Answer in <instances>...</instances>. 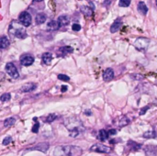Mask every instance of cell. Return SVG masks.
<instances>
[{"label":"cell","instance_id":"cell-34","mask_svg":"<svg viewBox=\"0 0 157 156\" xmlns=\"http://www.w3.org/2000/svg\"><path fill=\"white\" fill-rule=\"evenodd\" d=\"M5 78H6L5 74L2 73V72H0V82H1V81H4V80H5Z\"/></svg>","mask_w":157,"mask_h":156},{"label":"cell","instance_id":"cell-23","mask_svg":"<svg viewBox=\"0 0 157 156\" xmlns=\"http://www.w3.org/2000/svg\"><path fill=\"white\" fill-rule=\"evenodd\" d=\"M16 122V119L15 118H8L7 119H5L4 121V127L6 128H8V127H11L15 124Z\"/></svg>","mask_w":157,"mask_h":156},{"label":"cell","instance_id":"cell-6","mask_svg":"<svg viewBox=\"0 0 157 156\" xmlns=\"http://www.w3.org/2000/svg\"><path fill=\"white\" fill-rule=\"evenodd\" d=\"M91 152H95V153H111V148L104 145V144H94V145L90 148Z\"/></svg>","mask_w":157,"mask_h":156},{"label":"cell","instance_id":"cell-10","mask_svg":"<svg viewBox=\"0 0 157 156\" xmlns=\"http://www.w3.org/2000/svg\"><path fill=\"white\" fill-rule=\"evenodd\" d=\"M129 123H130V119H129L125 116H121V117H120V118H118L114 120V124L117 125L118 127H120V128L127 126Z\"/></svg>","mask_w":157,"mask_h":156},{"label":"cell","instance_id":"cell-8","mask_svg":"<svg viewBox=\"0 0 157 156\" xmlns=\"http://www.w3.org/2000/svg\"><path fill=\"white\" fill-rule=\"evenodd\" d=\"M149 40L146 38H139L136 40V41L134 42V46H135L138 50L140 51H142V50H145L148 45H149Z\"/></svg>","mask_w":157,"mask_h":156},{"label":"cell","instance_id":"cell-30","mask_svg":"<svg viewBox=\"0 0 157 156\" xmlns=\"http://www.w3.org/2000/svg\"><path fill=\"white\" fill-rule=\"evenodd\" d=\"M10 142H12V138L11 137H6L4 140H3V145H8V144L10 143Z\"/></svg>","mask_w":157,"mask_h":156},{"label":"cell","instance_id":"cell-26","mask_svg":"<svg viewBox=\"0 0 157 156\" xmlns=\"http://www.w3.org/2000/svg\"><path fill=\"white\" fill-rule=\"evenodd\" d=\"M11 99V95L9 93H5L3 94L1 97H0V100H1L2 102H7V101H9Z\"/></svg>","mask_w":157,"mask_h":156},{"label":"cell","instance_id":"cell-19","mask_svg":"<svg viewBox=\"0 0 157 156\" xmlns=\"http://www.w3.org/2000/svg\"><path fill=\"white\" fill-rule=\"evenodd\" d=\"M9 40L7 38V37H0V49L3 50V49H7L8 46H9Z\"/></svg>","mask_w":157,"mask_h":156},{"label":"cell","instance_id":"cell-2","mask_svg":"<svg viewBox=\"0 0 157 156\" xmlns=\"http://www.w3.org/2000/svg\"><path fill=\"white\" fill-rule=\"evenodd\" d=\"M83 150L79 146L75 145H64L54 150L55 156H81Z\"/></svg>","mask_w":157,"mask_h":156},{"label":"cell","instance_id":"cell-17","mask_svg":"<svg viewBox=\"0 0 157 156\" xmlns=\"http://www.w3.org/2000/svg\"><path fill=\"white\" fill-rule=\"evenodd\" d=\"M46 19H47V17H46L45 14H44V13H39L36 16V18H35V22H36L37 25H41L46 21Z\"/></svg>","mask_w":157,"mask_h":156},{"label":"cell","instance_id":"cell-40","mask_svg":"<svg viewBox=\"0 0 157 156\" xmlns=\"http://www.w3.org/2000/svg\"><path fill=\"white\" fill-rule=\"evenodd\" d=\"M155 4H156V6H157V0H155Z\"/></svg>","mask_w":157,"mask_h":156},{"label":"cell","instance_id":"cell-38","mask_svg":"<svg viewBox=\"0 0 157 156\" xmlns=\"http://www.w3.org/2000/svg\"><path fill=\"white\" fill-rule=\"evenodd\" d=\"M85 114H86V115H88V116H90V115L92 114V112H91L90 110H86V112H85Z\"/></svg>","mask_w":157,"mask_h":156},{"label":"cell","instance_id":"cell-22","mask_svg":"<svg viewBox=\"0 0 157 156\" xmlns=\"http://www.w3.org/2000/svg\"><path fill=\"white\" fill-rule=\"evenodd\" d=\"M47 28H48L49 30H56L59 29L60 26H59L57 21L52 20V21H50L49 23L47 24Z\"/></svg>","mask_w":157,"mask_h":156},{"label":"cell","instance_id":"cell-4","mask_svg":"<svg viewBox=\"0 0 157 156\" xmlns=\"http://www.w3.org/2000/svg\"><path fill=\"white\" fill-rule=\"evenodd\" d=\"M19 23L22 24L24 27H30L31 25V22H32V18L29 12L27 11H23L21 12L19 16Z\"/></svg>","mask_w":157,"mask_h":156},{"label":"cell","instance_id":"cell-12","mask_svg":"<svg viewBox=\"0 0 157 156\" xmlns=\"http://www.w3.org/2000/svg\"><path fill=\"white\" fill-rule=\"evenodd\" d=\"M114 78V72L111 68H107L103 73V80L106 82H110Z\"/></svg>","mask_w":157,"mask_h":156},{"label":"cell","instance_id":"cell-21","mask_svg":"<svg viewBox=\"0 0 157 156\" xmlns=\"http://www.w3.org/2000/svg\"><path fill=\"white\" fill-rule=\"evenodd\" d=\"M145 153H146L147 156H150L151 153H153L156 156L157 155V147L156 146H153V145L147 146L146 148H145Z\"/></svg>","mask_w":157,"mask_h":156},{"label":"cell","instance_id":"cell-5","mask_svg":"<svg viewBox=\"0 0 157 156\" xmlns=\"http://www.w3.org/2000/svg\"><path fill=\"white\" fill-rule=\"evenodd\" d=\"M6 72L7 74L11 77V78H14V79H17V78L19 77V71L18 69L16 68V66L14 65V64L12 63H8L6 64Z\"/></svg>","mask_w":157,"mask_h":156},{"label":"cell","instance_id":"cell-39","mask_svg":"<svg viewBox=\"0 0 157 156\" xmlns=\"http://www.w3.org/2000/svg\"><path fill=\"white\" fill-rule=\"evenodd\" d=\"M36 1H38V2H41V1H42V0H36Z\"/></svg>","mask_w":157,"mask_h":156},{"label":"cell","instance_id":"cell-14","mask_svg":"<svg viewBox=\"0 0 157 156\" xmlns=\"http://www.w3.org/2000/svg\"><path fill=\"white\" fill-rule=\"evenodd\" d=\"M121 25H122L121 19H116V20L113 22V24H112L111 27H110V32H111V33H115V32H117V31H119L120 29V27H121Z\"/></svg>","mask_w":157,"mask_h":156},{"label":"cell","instance_id":"cell-16","mask_svg":"<svg viewBox=\"0 0 157 156\" xmlns=\"http://www.w3.org/2000/svg\"><path fill=\"white\" fill-rule=\"evenodd\" d=\"M81 12L84 14V16L86 17V18H90L93 16V9L91 8L87 7V6H82L80 8Z\"/></svg>","mask_w":157,"mask_h":156},{"label":"cell","instance_id":"cell-20","mask_svg":"<svg viewBox=\"0 0 157 156\" xmlns=\"http://www.w3.org/2000/svg\"><path fill=\"white\" fill-rule=\"evenodd\" d=\"M109 132L105 130H100L99 132H98V138L99 139L101 142H105L106 140H108V138H109Z\"/></svg>","mask_w":157,"mask_h":156},{"label":"cell","instance_id":"cell-35","mask_svg":"<svg viewBox=\"0 0 157 156\" xmlns=\"http://www.w3.org/2000/svg\"><path fill=\"white\" fill-rule=\"evenodd\" d=\"M108 132H109V135H115L116 133H117V130H113V129H112V130H109Z\"/></svg>","mask_w":157,"mask_h":156},{"label":"cell","instance_id":"cell-7","mask_svg":"<svg viewBox=\"0 0 157 156\" xmlns=\"http://www.w3.org/2000/svg\"><path fill=\"white\" fill-rule=\"evenodd\" d=\"M19 61L23 66H30L34 63V57L30 53H24L19 57Z\"/></svg>","mask_w":157,"mask_h":156},{"label":"cell","instance_id":"cell-36","mask_svg":"<svg viewBox=\"0 0 157 156\" xmlns=\"http://www.w3.org/2000/svg\"><path fill=\"white\" fill-rule=\"evenodd\" d=\"M61 91L62 92H66L67 91V86H62V87H61Z\"/></svg>","mask_w":157,"mask_h":156},{"label":"cell","instance_id":"cell-1","mask_svg":"<svg viewBox=\"0 0 157 156\" xmlns=\"http://www.w3.org/2000/svg\"><path fill=\"white\" fill-rule=\"evenodd\" d=\"M64 125L69 130V135L73 138H75L84 131V127L82 122L76 118H69L64 121Z\"/></svg>","mask_w":157,"mask_h":156},{"label":"cell","instance_id":"cell-28","mask_svg":"<svg viewBox=\"0 0 157 156\" xmlns=\"http://www.w3.org/2000/svg\"><path fill=\"white\" fill-rule=\"evenodd\" d=\"M56 118H57V116H56L55 114H50L49 116H47L45 121L47 122V123H52L53 121H54L56 119Z\"/></svg>","mask_w":157,"mask_h":156},{"label":"cell","instance_id":"cell-13","mask_svg":"<svg viewBox=\"0 0 157 156\" xmlns=\"http://www.w3.org/2000/svg\"><path fill=\"white\" fill-rule=\"evenodd\" d=\"M57 22H58V24H59L60 27H64V26H67L70 23V19H69L68 16L62 15V16H60L59 18H58Z\"/></svg>","mask_w":157,"mask_h":156},{"label":"cell","instance_id":"cell-24","mask_svg":"<svg viewBox=\"0 0 157 156\" xmlns=\"http://www.w3.org/2000/svg\"><path fill=\"white\" fill-rule=\"evenodd\" d=\"M60 51L64 54H69L74 52V49H73L71 46H64V47L60 48Z\"/></svg>","mask_w":157,"mask_h":156},{"label":"cell","instance_id":"cell-3","mask_svg":"<svg viewBox=\"0 0 157 156\" xmlns=\"http://www.w3.org/2000/svg\"><path fill=\"white\" fill-rule=\"evenodd\" d=\"M25 28L26 27H24L22 24H20V23L19 24L18 22L13 21L10 25L9 32H10V34L14 35L15 37L19 39V40H24V39H26L28 37Z\"/></svg>","mask_w":157,"mask_h":156},{"label":"cell","instance_id":"cell-33","mask_svg":"<svg viewBox=\"0 0 157 156\" xmlns=\"http://www.w3.org/2000/svg\"><path fill=\"white\" fill-rule=\"evenodd\" d=\"M150 108V107H149V106H146V107H144L142 109H141V111H140V115H144L145 113H146V111L148 110Z\"/></svg>","mask_w":157,"mask_h":156},{"label":"cell","instance_id":"cell-11","mask_svg":"<svg viewBox=\"0 0 157 156\" xmlns=\"http://www.w3.org/2000/svg\"><path fill=\"white\" fill-rule=\"evenodd\" d=\"M37 88V85L34 83H28L25 84L23 86H21L20 88V92L22 93H28V92H31L33 90H35Z\"/></svg>","mask_w":157,"mask_h":156},{"label":"cell","instance_id":"cell-37","mask_svg":"<svg viewBox=\"0 0 157 156\" xmlns=\"http://www.w3.org/2000/svg\"><path fill=\"white\" fill-rule=\"evenodd\" d=\"M110 1H111V0H105V1H104V5H105V6H109V5L111 3Z\"/></svg>","mask_w":157,"mask_h":156},{"label":"cell","instance_id":"cell-27","mask_svg":"<svg viewBox=\"0 0 157 156\" xmlns=\"http://www.w3.org/2000/svg\"><path fill=\"white\" fill-rule=\"evenodd\" d=\"M131 0H120L119 6L121 8H127L131 5Z\"/></svg>","mask_w":157,"mask_h":156},{"label":"cell","instance_id":"cell-18","mask_svg":"<svg viewBox=\"0 0 157 156\" xmlns=\"http://www.w3.org/2000/svg\"><path fill=\"white\" fill-rule=\"evenodd\" d=\"M137 8H138V11H139V12L141 13L142 15H146L147 12H148V8H147L146 4H145L143 1L139 2Z\"/></svg>","mask_w":157,"mask_h":156},{"label":"cell","instance_id":"cell-15","mask_svg":"<svg viewBox=\"0 0 157 156\" xmlns=\"http://www.w3.org/2000/svg\"><path fill=\"white\" fill-rule=\"evenodd\" d=\"M42 63L46 65H50L53 61V54L51 52H44L41 56Z\"/></svg>","mask_w":157,"mask_h":156},{"label":"cell","instance_id":"cell-31","mask_svg":"<svg viewBox=\"0 0 157 156\" xmlns=\"http://www.w3.org/2000/svg\"><path fill=\"white\" fill-rule=\"evenodd\" d=\"M72 30L74 31H79L81 30V26L78 23H75V24H73V26H72Z\"/></svg>","mask_w":157,"mask_h":156},{"label":"cell","instance_id":"cell-9","mask_svg":"<svg viewBox=\"0 0 157 156\" xmlns=\"http://www.w3.org/2000/svg\"><path fill=\"white\" fill-rule=\"evenodd\" d=\"M49 148H50V144L48 142H41L33 147L28 148L26 151H39L41 153H46L49 150Z\"/></svg>","mask_w":157,"mask_h":156},{"label":"cell","instance_id":"cell-29","mask_svg":"<svg viewBox=\"0 0 157 156\" xmlns=\"http://www.w3.org/2000/svg\"><path fill=\"white\" fill-rule=\"evenodd\" d=\"M58 79L62 80V81H64L67 82L70 80V77L68 75H58Z\"/></svg>","mask_w":157,"mask_h":156},{"label":"cell","instance_id":"cell-32","mask_svg":"<svg viewBox=\"0 0 157 156\" xmlns=\"http://www.w3.org/2000/svg\"><path fill=\"white\" fill-rule=\"evenodd\" d=\"M39 128H40V124H39V122H36V123L34 124V126L32 127V132L33 133H38L39 131Z\"/></svg>","mask_w":157,"mask_h":156},{"label":"cell","instance_id":"cell-25","mask_svg":"<svg viewBox=\"0 0 157 156\" xmlns=\"http://www.w3.org/2000/svg\"><path fill=\"white\" fill-rule=\"evenodd\" d=\"M142 136L145 139H153V138H155L156 134H155V132L154 130H148L146 132H144Z\"/></svg>","mask_w":157,"mask_h":156}]
</instances>
